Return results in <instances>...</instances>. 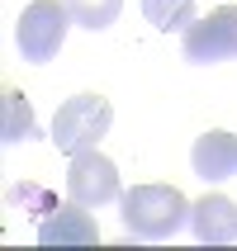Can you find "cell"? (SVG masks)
<instances>
[{
  "mask_svg": "<svg viewBox=\"0 0 237 251\" xmlns=\"http://www.w3.org/2000/svg\"><path fill=\"white\" fill-rule=\"evenodd\" d=\"M119 209H124V227L133 237L161 242L190 218L195 204H190L176 185H133L128 195H119Z\"/></svg>",
  "mask_w": 237,
  "mask_h": 251,
  "instance_id": "cell-1",
  "label": "cell"
},
{
  "mask_svg": "<svg viewBox=\"0 0 237 251\" xmlns=\"http://www.w3.org/2000/svg\"><path fill=\"white\" fill-rule=\"evenodd\" d=\"M76 24L67 10V0H28L19 10V24H14V48L24 62H53L67 43V28Z\"/></svg>",
  "mask_w": 237,
  "mask_h": 251,
  "instance_id": "cell-2",
  "label": "cell"
},
{
  "mask_svg": "<svg viewBox=\"0 0 237 251\" xmlns=\"http://www.w3.org/2000/svg\"><path fill=\"white\" fill-rule=\"evenodd\" d=\"M109 124H114V109L105 95H71L53 114V142H57V152H67V156L90 152L109 133Z\"/></svg>",
  "mask_w": 237,
  "mask_h": 251,
  "instance_id": "cell-3",
  "label": "cell"
},
{
  "mask_svg": "<svg viewBox=\"0 0 237 251\" xmlns=\"http://www.w3.org/2000/svg\"><path fill=\"white\" fill-rule=\"evenodd\" d=\"M181 48H185V62H199V67L237 57V5H218L204 19H195L185 28Z\"/></svg>",
  "mask_w": 237,
  "mask_h": 251,
  "instance_id": "cell-4",
  "label": "cell"
},
{
  "mask_svg": "<svg viewBox=\"0 0 237 251\" xmlns=\"http://www.w3.org/2000/svg\"><path fill=\"white\" fill-rule=\"evenodd\" d=\"M67 199L85 204V209H100V204H109L119 199V166H114L105 152H76L67 166Z\"/></svg>",
  "mask_w": 237,
  "mask_h": 251,
  "instance_id": "cell-5",
  "label": "cell"
},
{
  "mask_svg": "<svg viewBox=\"0 0 237 251\" xmlns=\"http://www.w3.org/2000/svg\"><path fill=\"white\" fill-rule=\"evenodd\" d=\"M100 242L95 218L85 213V204H53V209L38 218V247H90Z\"/></svg>",
  "mask_w": 237,
  "mask_h": 251,
  "instance_id": "cell-6",
  "label": "cell"
},
{
  "mask_svg": "<svg viewBox=\"0 0 237 251\" xmlns=\"http://www.w3.org/2000/svg\"><path fill=\"white\" fill-rule=\"evenodd\" d=\"M190 227H195V242L204 247H228L237 242V204L228 195H204L190 209Z\"/></svg>",
  "mask_w": 237,
  "mask_h": 251,
  "instance_id": "cell-7",
  "label": "cell"
},
{
  "mask_svg": "<svg viewBox=\"0 0 237 251\" xmlns=\"http://www.w3.org/2000/svg\"><path fill=\"white\" fill-rule=\"evenodd\" d=\"M190 166H195V176H204V180H228V176H237V133L209 128L204 138H195Z\"/></svg>",
  "mask_w": 237,
  "mask_h": 251,
  "instance_id": "cell-8",
  "label": "cell"
},
{
  "mask_svg": "<svg viewBox=\"0 0 237 251\" xmlns=\"http://www.w3.org/2000/svg\"><path fill=\"white\" fill-rule=\"evenodd\" d=\"M33 133H38V124H33L28 95L24 90H5V95H0V142L14 147V142H28Z\"/></svg>",
  "mask_w": 237,
  "mask_h": 251,
  "instance_id": "cell-9",
  "label": "cell"
},
{
  "mask_svg": "<svg viewBox=\"0 0 237 251\" xmlns=\"http://www.w3.org/2000/svg\"><path fill=\"white\" fill-rule=\"evenodd\" d=\"M142 14H147L161 33H185V28L199 19L195 0H142Z\"/></svg>",
  "mask_w": 237,
  "mask_h": 251,
  "instance_id": "cell-10",
  "label": "cell"
},
{
  "mask_svg": "<svg viewBox=\"0 0 237 251\" xmlns=\"http://www.w3.org/2000/svg\"><path fill=\"white\" fill-rule=\"evenodd\" d=\"M71 19L81 28H90V33H100V28H109L114 19H119V10H124V0H67Z\"/></svg>",
  "mask_w": 237,
  "mask_h": 251,
  "instance_id": "cell-11",
  "label": "cell"
}]
</instances>
